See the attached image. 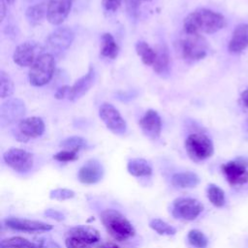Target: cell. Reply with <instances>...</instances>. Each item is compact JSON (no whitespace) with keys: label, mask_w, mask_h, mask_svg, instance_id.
<instances>
[{"label":"cell","mask_w":248,"mask_h":248,"mask_svg":"<svg viewBox=\"0 0 248 248\" xmlns=\"http://www.w3.org/2000/svg\"><path fill=\"white\" fill-rule=\"evenodd\" d=\"M203 210V205L192 198H178L171 204V214L178 219L195 220Z\"/></svg>","instance_id":"cell-8"},{"label":"cell","mask_w":248,"mask_h":248,"mask_svg":"<svg viewBox=\"0 0 248 248\" xmlns=\"http://www.w3.org/2000/svg\"><path fill=\"white\" fill-rule=\"evenodd\" d=\"M47 2L46 0L29 6L25 12V16L30 25H38L45 16H46Z\"/></svg>","instance_id":"cell-24"},{"label":"cell","mask_w":248,"mask_h":248,"mask_svg":"<svg viewBox=\"0 0 248 248\" xmlns=\"http://www.w3.org/2000/svg\"><path fill=\"white\" fill-rule=\"evenodd\" d=\"M4 162L16 172L29 171L34 164L33 154L21 148H10L3 155Z\"/></svg>","instance_id":"cell-9"},{"label":"cell","mask_w":248,"mask_h":248,"mask_svg":"<svg viewBox=\"0 0 248 248\" xmlns=\"http://www.w3.org/2000/svg\"><path fill=\"white\" fill-rule=\"evenodd\" d=\"M1 248H44L41 244L32 242L21 236L5 238L0 243Z\"/></svg>","instance_id":"cell-27"},{"label":"cell","mask_w":248,"mask_h":248,"mask_svg":"<svg viewBox=\"0 0 248 248\" xmlns=\"http://www.w3.org/2000/svg\"><path fill=\"white\" fill-rule=\"evenodd\" d=\"M248 161L244 158H238L234 161H229L222 165L221 169L228 183L232 186L242 185L248 182Z\"/></svg>","instance_id":"cell-10"},{"label":"cell","mask_w":248,"mask_h":248,"mask_svg":"<svg viewBox=\"0 0 248 248\" xmlns=\"http://www.w3.org/2000/svg\"><path fill=\"white\" fill-rule=\"evenodd\" d=\"M127 170L130 174L136 177H144L152 174V168L150 164L142 158H134L129 160L127 164Z\"/></svg>","instance_id":"cell-22"},{"label":"cell","mask_w":248,"mask_h":248,"mask_svg":"<svg viewBox=\"0 0 248 248\" xmlns=\"http://www.w3.org/2000/svg\"><path fill=\"white\" fill-rule=\"evenodd\" d=\"M99 248H120L118 245H116L115 243L112 242H108V243H104L103 245H101Z\"/></svg>","instance_id":"cell-42"},{"label":"cell","mask_w":248,"mask_h":248,"mask_svg":"<svg viewBox=\"0 0 248 248\" xmlns=\"http://www.w3.org/2000/svg\"><path fill=\"white\" fill-rule=\"evenodd\" d=\"M189 243L196 248H205L208 244V239L205 234L199 230H191L187 235Z\"/></svg>","instance_id":"cell-31"},{"label":"cell","mask_w":248,"mask_h":248,"mask_svg":"<svg viewBox=\"0 0 248 248\" xmlns=\"http://www.w3.org/2000/svg\"><path fill=\"white\" fill-rule=\"evenodd\" d=\"M185 149L188 156L195 162H201L211 157L214 146L211 140L201 133H194L185 140Z\"/></svg>","instance_id":"cell-5"},{"label":"cell","mask_w":248,"mask_h":248,"mask_svg":"<svg viewBox=\"0 0 248 248\" xmlns=\"http://www.w3.org/2000/svg\"><path fill=\"white\" fill-rule=\"evenodd\" d=\"M69 236L79 241H82L87 244H93L100 240V233L99 232L89 226H78L74 227L69 230L68 232Z\"/></svg>","instance_id":"cell-20"},{"label":"cell","mask_w":248,"mask_h":248,"mask_svg":"<svg viewBox=\"0 0 248 248\" xmlns=\"http://www.w3.org/2000/svg\"><path fill=\"white\" fill-rule=\"evenodd\" d=\"M6 1V3L8 4V5H12V4H14L16 0H5Z\"/></svg>","instance_id":"cell-43"},{"label":"cell","mask_w":248,"mask_h":248,"mask_svg":"<svg viewBox=\"0 0 248 248\" xmlns=\"http://www.w3.org/2000/svg\"><path fill=\"white\" fill-rule=\"evenodd\" d=\"M65 244L67 248H91L87 243H84L82 241H79L78 239L72 238V237H67L65 240Z\"/></svg>","instance_id":"cell-37"},{"label":"cell","mask_w":248,"mask_h":248,"mask_svg":"<svg viewBox=\"0 0 248 248\" xmlns=\"http://www.w3.org/2000/svg\"><path fill=\"white\" fill-rule=\"evenodd\" d=\"M155 51H156V58L153 64L154 72L159 76L168 74L170 70V52L167 46L165 44L159 45L156 46Z\"/></svg>","instance_id":"cell-21"},{"label":"cell","mask_w":248,"mask_h":248,"mask_svg":"<svg viewBox=\"0 0 248 248\" xmlns=\"http://www.w3.org/2000/svg\"><path fill=\"white\" fill-rule=\"evenodd\" d=\"M118 52H119V47L113 36L110 33H104L102 35L101 54L107 58L114 59L117 57Z\"/></svg>","instance_id":"cell-25"},{"label":"cell","mask_w":248,"mask_h":248,"mask_svg":"<svg viewBox=\"0 0 248 248\" xmlns=\"http://www.w3.org/2000/svg\"><path fill=\"white\" fill-rule=\"evenodd\" d=\"M86 145H87V141L83 138L78 137V136H73V137L67 138L60 142V146L63 147L64 149L75 150L78 152L80 149L85 148Z\"/></svg>","instance_id":"cell-30"},{"label":"cell","mask_w":248,"mask_h":248,"mask_svg":"<svg viewBox=\"0 0 248 248\" xmlns=\"http://www.w3.org/2000/svg\"><path fill=\"white\" fill-rule=\"evenodd\" d=\"M6 5H8L6 3L5 0H0V15H1V21L4 20L5 16H6V12H7V9H6Z\"/></svg>","instance_id":"cell-40"},{"label":"cell","mask_w":248,"mask_h":248,"mask_svg":"<svg viewBox=\"0 0 248 248\" xmlns=\"http://www.w3.org/2000/svg\"><path fill=\"white\" fill-rule=\"evenodd\" d=\"M0 91L2 99L10 97L14 93V82L4 71L0 72Z\"/></svg>","instance_id":"cell-32"},{"label":"cell","mask_w":248,"mask_h":248,"mask_svg":"<svg viewBox=\"0 0 248 248\" xmlns=\"http://www.w3.org/2000/svg\"><path fill=\"white\" fill-rule=\"evenodd\" d=\"M140 127L150 140H157L162 131V120L158 112L154 109H148L140 120Z\"/></svg>","instance_id":"cell-13"},{"label":"cell","mask_w":248,"mask_h":248,"mask_svg":"<svg viewBox=\"0 0 248 248\" xmlns=\"http://www.w3.org/2000/svg\"><path fill=\"white\" fill-rule=\"evenodd\" d=\"M75 197V192L71 189L67 188H57L53 189L49 193V198L52 200H57V201H66L70 200Z\"/></svg>","instance_id":"cell-33"},{"label":"cell","mask_w":248,"mask_h":248,"mask_svg":"<svg viewBox=\"0 0 248 248\" xmlns=\"http://www.w3.org/2000/svg\"><path fill=\"white\" fill-rule=\"evenodd\" d=\"M209 202L216 207H222L225 204V193L223 189L215 184H209L206 190Z\"/></svg>","instance_id":"cell-28"},{"label":"cell","mask_w":248,"mask_h":248,"mask_svg":"<svg viewBox=\"0 0 248 248\" xmlns=\"http://www.w3.org/2000/svg\"><path fill=\"white\" fill-rule=\"evenodd\" d=\"M5 224L10 229L21 231V232H47L52 230V226L50 224H47L42 221L16 218V217L7 218L5 220Z\"/></svg>","instance_id":"cell-15"},{"label":"cell","mask_w":248,"mask_h":248,"mask_svg":"<svg viewBox=\"0 0 248 248\" xmlns=\"http://www.w3.org/2000/svg\"><path fill=\"white\" fill-rule=\"evenodd\" d=\"M240 98H241V101H242L243 105L248 108V89L244 90V91L241 93Z\"/></svg>","instance_id":"cell-41"},{"label":"cell","mask_w":248,"mask_h":248,"mask_svg":"<svg viewBox=\"0 0 248 248\" xmlns=\"http://www.w3.org/2000/svg\"><path fill=\"white\" fill-rule=\"evenodd\" d=\"M75 39V33L67 26L54 29L46 39V48L48 53H61L68 49Z\"/></svg>","instance_id":"cell-6"},{"label":"cell","mask_w":248,"mask_h":248,"mask_svg":"<svg viewBox=\"0 0 248 248\" xmlns=\"http://www.w3.org/2000/svg\"><path fill=\"white\" fill-rule=\"evenodd\" d=\"M100 219L107 232L118 241H125L136 233L131 222L115 209H105L101 213Z\"/></svg>","instance_id":"cell-2"},{"label":"cell","mask_w":248,"mask_h":248,"mask_svg":"<svg viewBox=\"0 0 248 248\" xmlns=\"http://www.w3.org/2000/svg\"><path fill=\"white\" fill-rule=\"evenodd\" d=\"M55 60L53 54L41 53L29 70V81L33 86L40 87L47 84L53 77Z\"/></svg>","instance_id":"cell-4"},{"label":"cell","mask_w":248,"mask_h":248,"mask_svg":"<svg viewBox=\"0 0 248 248\" xmlns=\"http://www.w3.org/2000/svg\"><path fill=\"white\" fill-rule=\"evenodd\" d=\"M141 0H124L127 15L132 19H137Z\"/></svg>","instance_id":"cell-34"},{"label":"cell","mask_w":248,"mask_h":248,"mask_svg":"<svg viewBox=\"0 0 248 248\" xmlns=\"http://www.w3.org/2000/svg\"><path fill=\"white\" fill-rule=\"evenodd\" d=\"M45 215L48 218H51V219H54L56 221H62L65 219L64 217V214H62L60 211H57L55 209H46L45 211Z\"/></svg>","instance_id":"cell-38"},{"label":"cell","mask_w":248,"mask_h":248,"mask_svg":"<svg viewBox=\"0 0 248 248\" xmlns=\"http://www.w3.org/2000/svg\"><path fill=\"white\" fill-rule=\"evenodd\" d=\"M171 183L178 188H194L200 183V177L193 171L176 172L171 176Z\"/></svg>","instance_id":"cell-23"},{"label":"cell","mask_w":248,"mask_h":248,"mask_svg":"<svg viewBox=\"0 0 248 248\" xmlns=\"http://www.w3.org/2000/svg\"><path fill=\"white\" fill-rule=\"evenodd\" d=\"M26 112L24 102L17 98L9 99L1 105L0 108V119L1 124H12L19 122L24 118Z\"/></svg>","instance_id":"cell-11"},{"label":"cell","mask_w":248,"mask_h":248,"mask_svg":"<svg viewBox=\"0 0 248 248\" xmlns=\"http://www.w3.org/2000/svg\"><path fill=\"white\" fill-rule=\"evenodd\" d=\"M136 52L140 57L144 65L153 66L156 58V51L147 43L143 41H139L136 44Z\"/></svg>","instance_id":"cell-26"},{"label":"cell","mask_w":248,"mask_h":248,"mask_svg":"<svg viewBox=\"0 0 248 248\" xmlns=\"http://www.w3.org/2000/svg\"><path fill=\"white\" fill-rule=\"evenodd\" d=\"M39 55L37 54V46L31 42H25L16 47L13 60L20 67H31Z\"/></svg>","instance_id":"cell-18"},{"label":"cell","mask_w":248,"mask_h":248,"mask_svg":"<svg viewBox=\"0 0 248 248\" xmlns=\"http://www.w3.org/2000/svg\"><path fill=\"white\" fill-rule=\"evenodd\" d=\"M99 116L107 128L114 135L122 136L126 133L127 124L116 108L109 103H103L99 108Z\"/></svg>","instance_id":"cell-7"},{"label":"cell","mask_w":248,"mask_h":248,"mask_svg":"<svg viewBox=\"0 0 248 248\" xmlns=\"http://www.w3.org/2000/svg\"><path fill=\"white\" fill-rule=\"evenodd\" d=\"M96 80V71L93 66H91L88 72L79 78L76 82L70 87L68 99L70 101H77L85 95L89 89L94 85Z\"/></svg>","instance_id":"cell-17"},{"label":"cell","mask_w":248,"mask_h":248,"mask_svg":"<svg viewBox=\"0 0 248 248\" xmlns=\"http://www.w3.org/2000/svg\"><path fill=\"white\" fill-rule=\"evenodd\" d=\"M141 1H150V0H141Z\"/></svg>","instance_id":"cell-44"},{"label":"cell","mask_w":248,"mask_h":248,"mask_svg":"<svg viewBox=\"0 0 248 248\" xmlns=\"http://www.w3.org/2000/svg\"><path fill=\"white\" fill-rule=\"evenodd\" d=\"M248 46V24H238L232 34L228 45V49L232 53H239Z\"/></svg>","instance_id":"cell-19"},{"label":"cell","mask_w":248,"mask_h":248,"mask_svg":"<svg viewBox=\"0 0 248 248\" xmlns=\"http://www.w3.org/2000/svg\"><path fill=\"white\" fill-rule=\"evenodd\" d=\"M176 50L186 61H198L205 57L208 50L206 40L201 34L183 32L176 42Z\"/></svg>","instance_id":"cell-3"},{"label":"cell","mask_w":248,"mask_h":248,"mask_svg":"<svg viewBox=\"0 0 248 248\" xmlns=\"http://www.w3.org/2000/svg\"><path fill=\"white\" fill-rule=\"evenodd\" d=\"M70 87H71V86H69V85H63V86L59 87V88L56 90V92L54 93L55 99H57V100H62V99H64L66 96L68 97L69 91H70Z\"/></svg>","instance_id":"cell-39"},{"label":"cell","mask_w":248,"mask_h":248,"mask_svg":"<svg viewBox=\"0 0 248 248\" xmlns=\"http://www.w3.org/2000/svg\"><path fill=\"white\" fill-rule=\"evenodd\" d=\"M149 227L161 235H173L176 232L175 228L159 218L152 219L149 222Z\"/></svg>","instance_id":"cell-29"},{"label":"cell","mask_w":248,"mask_h":248,"mask_svg":"<svg viewBox=\"0 0 248 248\" xmlns=\"http://www.w3.org/2000/svg\"><path fill=\"white\" fill-rule=\"evenodd\" d=\"M122 0H103L102 4L106 11L108 12H116L120 7Z\"/></svg>","instance_id":"cell-36"},{"label":"cell","mask_w":248,"mask_h":248,"mask_svg":"<svg viewBox=\"0 0 248 248\" xmlns=\"http://www.w3.org/2000/svg\"><path fill=\"white\" fill-rule=\"evenodd\" d=\"M73 0H48L46 18L53 25L61 24L70 14Z\"/></svg>","instance_id":"cell-12"},{"label":"cell","mask_w":248,"mask_h":248,"mask_svg":"<svg viewBox=\"0 0 248 248\" xmlns=\"http://www.w3.org/2000/svg\"><path fill=\"white\" fill-rule=\"evenodd\" d=\"M78 158V151L63 149L53 155V159L58 162H72Z\"/></svg>","instance_id":"cell-35"},{"label":"cell","mask_w":248,"mask_h":248,"mask_svg":"<svg viewBox=\"0 0 248 248\" xmlns=\"http://www.w3.org/2000/svg\"><path fill=\"white\" fill-rule=\"evenodd\" d=\"M17 132L22 140L35 139L42 136L45 132V123L41 117L30 116L18 122Z\"/></svg>","instance_id":"cell-14"},{"label":"cell","mask_w":248,"mask_h":248,"mask_svg":"<svg viewBox=\"0 0 248 248\" xmlns=\"http://www.w3.org/2000/svg\"><path fill=\"white\" fill-rule=\"evenodd\" d=\"M226 25V19L220 13L201 8L190 13L183 21V30L188 34H212Z\"/></svg>","instance_id":"cell-1"},{"label":"cell","mask_w":248,"mask_h":248,"mask_svg":"<svg viewBox=\"0 0 248 248\" xmlns=\"http://www.w3.org/2000/svg\"><path fill=\"white\" fill-rule=\"evenodd\" d=\"M104 175V168L96 159H90L85 162L78 173V180L83 184H95L99 182Z\"/></svg>","instance_id":"cell-16"}]
</instances>
